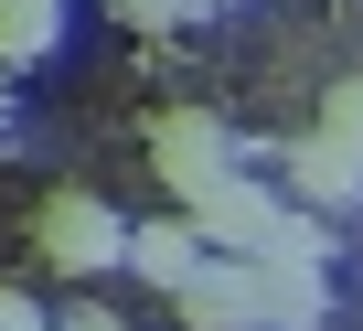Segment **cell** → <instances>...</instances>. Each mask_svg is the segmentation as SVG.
Listing matches in <instances>:
<instances>
[{
  "mask_svg": "<svg viewBox=\"0 0 363 331\" xmlns=\"http://www.w3.org/2000/svg\"><path fill=\"white\" fill-rule=\"evenodd\" d=\"M193 225H203V246H214V257H235V267H267V257H289V235H299V214H289L267 182H246V172H235Z\"/></svg>",
  "mask_w": 363,
  "mask_h": 331,
  "instance_id": "cell-1",
  "label": "cell"
},
{
  "mask_svg": "<svg viewBox=\"0 0 363 331\" xmlns=\"http://www.w3.org/2000/svg\"><path fill=\"white\" fill-rule=\"evenodd\" d=\"M150 172H160L182 203L203 214V203L235 182V160H225V128H214L203 107H171V118H150Z\"/></svg>",
  "mask_w": 363,
  "mask_h": 331,
  "instance_id": "cell-2",
  "label": "cell"
},
{
  "mask_svg": "<svg viewBox=\"0 0 363 331\" xmlns=\"http://www.w3.org/2000/svg\"><path fill=\"white\" fill-rule=\"evenodd\" d=\"M33 246L65 267V278H96V267H128V225L96 203V193H54L33 214Z\"/></svg>",
  "mask_w": 363,
  "mask_h": 331,
  "instance_id": "cell-3",
  "label": "cell"
},
{
  "mask_svg": "<svg viewBox=\"0 0 363 331\" xmlns=\"http://www.w3.org/2000/svg\"><path fill=\"white\" fill-rule=\"evenodd\" d=\"M320 310H331L320 257H267L257 267V331H320Z\"/></svg>",
  "mask_w": 363,
  "mask_h": 331,
  "instance_id": "cell-4",
  "label": "cell"
},
{
  "mask_svg": "<svg viewBox=\"0 0 363 331\" xmlns=\"http://www.w3.org/2000/svg\"><path fill=\"white\" fill-rule=\"evenodd\" d=\"M182 331H257V267L214 257L193 288H182Z\"/></svg>",
  "mask_w": 363,
  "mask_h": 331,
  "instance_id": "cell-5",
  "label": "cell"
},
{
  "mask_svg": "<svg viewBox=\"0 0 363 331\" xmlns=\"http://www.w3.org/2000/svg\"><path fill=\"white\" fill-rule=\"evenodd\" d=\"M289 182H299L320 214H342V203H363V160H352L331 128H310V139H289Z\"/></svg>",
  "mask_w": 363,
  "mask_h": 331,
  "instance_id": "cell-6",
  "label": "cell"
},
{
  "mask_svg": "<svg viewBox=\"0 0 363 331\" xmlns=\"http://www.w3.org/2000/svg\"><path fill=\"white\" fill-rule=\"evenodd\" d=\"M128 267L160 278V288H193L214 257H203V225H139V235H128Z\"/></svg>",
  "mask_w": 363,
  "mask_h": 331,
  "instance_id": "cell-7",
  "label": "cell"
},
{
  "mask_svg": "<svg viewBox=\"0 0 363 331\" xmlns=\"http://www.w3.org/2000/svg\"><path fill=\"white\" fill-rule=\"evenodd\" d=\"M54 33H65V0H0V75L54 54Z\"/></svg>",
  "mask_w": 363,
  "mask_h": 331,
  "instance_id": "cell-8",
  "label": "cell"
},
{
  "mask_svg": "<svg viewBox=\"0 0 363 331\" xmlns=\"http://www.w3.org/2000/svg\"><path fill=\"white\" fill-rule=\"evenodd\" d=\"M320 128H331V139H342V150L363 160V75H342V86L320 96Z\"/></svg>",
  "mask_w": 363,
  "mask_h": 331,
  "instance_id": "cell-9",
  "label": "cell"
},
{
  "mask_svg": "<svg viewBox=\"0 0 363 331\" xmlns=\"http://www.w3.org/2000/svg\"><path fill=\"white\" fill-rule=\"evenodd\" d=\"M107 11H118V22H150V33H160V22H182V0H107Z\"/></svg>",
  "mask_w": 363,
  "mask_h": 331,
  "instance_id": "cell-10",
  "label": "cell"
},
{
  "mask_svg": "<svg viewBox=\"0 0 363 331\" xmlns=\"http://www.w3.org/2000/svg\"><path fill=\"white\" fill-rule=\"evenodd\" d=\"M0 331H54V320H43V310H33L22 288H0Z\"/></svg>",
  "mask_w": 363,
  "mask_h": 331,
  "instance_id": "cell-11",
  "label": "cell"
},
{
  "mask_svg": "<svg viewBox=\"0 0 363 331\" xmlns=\"http://www.w3.org/2000/svg\"><path fill=\"white\" fill-rule=\"evenodd\" d=\"M54 331H128V320H107V310H65Z\"/></svg>",
  "mask_w": 363,
  "mask_h": 331,
  "instance_id": "cell-12",
  "label": "cell"
},
{
  "mask_svg": "<svg viewBox=\"0 0 363 331\" xmlns=\"http://www.w3.org/2000/svg\"><path fill=\"white\" fill-rule=\"evenodd\" d=\"M182 11H225V0H182Z\"/></svg>",
  "mask_w": 363,
  "mask_h": 331,
  "instance_id": "cell-13",
  "label": "cell"
}]
</instances>
